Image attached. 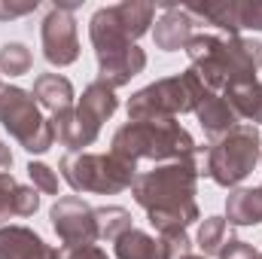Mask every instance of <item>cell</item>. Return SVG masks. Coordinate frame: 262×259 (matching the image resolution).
Masks as SVG:
<instances>
[{"instance_id": "obj_1", "label": "cell", "mask_w": 262, "mask_h": 259, "mask_svg": "<svg viewBox=\"0 0 262 259\" xmlns=\"http://www.w3.org/2000/svg\"><path fill=\"white\" fill-rule=\"evenodd\" d=\"M198 174L201 171L195 159H180L156 165L152 171H140L134 177L131 195L146 210V220L159 232V238L186 232L198 220Z\"/></svg>"}, {"instance_id": "obj_2", "label": "cell", "mask_w": 262, "mask_h": 259, "mask_svg": "<svg viewBox=\"0 0 262 259\" xmlns=\"http://www.w3.org/2000/svg\"><path fill=\"white\" fill-rule=\"evenodd\" d=\"M186 55L192 70L210 92H226L238 82L256 79L262 67V43L247 37H220V34H195L186 43Z\"/></svg>"}, {"instance_id": "obj_3", "label": "cell", "mask_w": 262, "mask_h": 259, "mask_svg": "<svg viewBox=\"0 0 262 259\" xmlns=\"http://www.w3.org/2000/svg\"><path fill=\"white\" fill-rule=\"evenodd\" d=\"M110 153L137 168L140 162L165 165V162L195 159L201 146L177 119H152V122H125L113 134Z\"/></svg>"}, {"instance_id": "obj_4", "label": "cell", "mask_w": 262, "mask_h": 259, "mask_svg": "<svg viewBox=\"0 0 262 259\" xmlns=\"http://www.w3.org/2000/svg\"><path fill=\"white\" fill-rule=\"evenodd\" d=\"M204 82L189 67L177 76H165L149 82L146 89L128 98V122H152V119H177L180 113H195L204 95Z\"/></svg>"}, {"instance_id": "obj_5", "label": "cell", "mask_w": 262, "mask_h": 259, "mask_svg": "<svg viewBox=\"0 0 262 259\" xmlns=\"http://www.w3.org/2000/svg\"><path fill=\"white\" fill-rule=\"evenodd\" d=\"M58 171L73 192L95 195L125 192L137 177V168L113 153H67L58 162Z\"/></svg>"}, {"instance_id": "obj_6", "label": "cell", "mask_w": 262, "mask_h": 259, "mask_svg": "<svg viewBox=\"0 0 262 259\" xmlns=\"http://www.w3.org/2000/svg\"><path fill=\"white\" fill-rule=\"evenodd\" d=\"M259 156H262L259 128L250 125V122H238L232 131H226L220 140L210 143L204 174L213 183H220L226 189H235L241 180H247L253 174V168L259 165Z\"/></svg>"}, {"instance_id": "obj_7", "label": "cell", "mask_w": 262, "mask_h": 259, "mask_svg": "<svg viewBox=\"0 0 262 259\" xmlns=\"http://www.w3.org/2000/svg\"><path fill=\"white\" fill-rule=\"evenodd\" d=\"M0 125L28 153H49L58 140L52 119H46L34 95L18 85H0Z\"/></svg>"}, {"instance_id": "obj_8", "label": "cell", "mask_w": 262, "mask_h": 259, "mask_svg": "<svg viewBox=\"0 0 262 259\" xmlns=\"http://www.w3.org/2000/svg\"><path fill=\"white\" fill-rule=\"evenodd\" d=\"M52 229L58 232L64 247H89L95 241H101L98 235V220H95V207L85 204L79 195H64L52 204L49 210Z\"/></svg>"}, {"instance_id": "obj_9", "label": "cell", "mask_w": 262, "mask_h": 259, "mask_svg": "<svg viewBox=\"0 0 262 259\" xmlns=\"http://www.w3.org/2000/svg\"><path fill=\"white\" fill-rule=\"evenodd\" d=\"M40 37H43V55H46L49 64L67 67L79 58L76 21H73V15H70L67 9H61V6H52V9H49V15L43 18Z\"/></svg>"}, {"instance_id": "obj_10", "label": "cell", "mask_w": 262, "mask_h": 259, "mask_svg": "<svg viewBox=\"0 0 262 259\" xmlns=\"http://www.w3.org/2000/svg\"><path fill=\"white\" fill-rule=\"evenodd\" d=\"M165 12L162 18L156 21L152 28V40L162 52H177V49H186V43L195 37V18L186 12V6H177V3H162Z\"/></svg>"}, {"instance_id": "obj_11", "label": "cell", "mask_w": 262, "mask_h": 259, "mask_svg": "<svg viewBox=\"0 0 262 259\" xmlns=\"http://www.w3.org/2000/svg\"><path fill=\"white\" fill-rule=\"evenodd\" d=\"M0 259H61L28 226H0Z\"/></svg>"}, {"instance_id": "obj_12", "label": "cell", "mask_w": 262, "mask_h": 259, "mask_svg": "<svg viewBox=\"0 0 262 259\" xmlns=\"http://www.w3.org/2000/svg\"><path fill=\"white\" fill-rule=\"evenodd\" d=\"M52 125H55L58 143L67 146L70 153H82V146H92L101 134V122L92 119L82 107H70L64 113L52 116Z\"/></svg>"}, {"instance_id": "obj_13", "label": "cell", "mask_w": 262, "mask_h": 259, "mask_svg": "<svg viewBox=\"0 0 262 259\" xmlns=\"http://www.w3.org/2000/svg\"><path fill=\"white\" fill-rule=\"evenodd\" d=\"M195 116L201 122V128H204V134L210 137V143L220 140L226 131H232L238 125V116L229 107V101L220 92H210V89H204V95H201V101L195 107Z\"/></svg>"}, {"instance_id": "obj_14", "label": "cell", "mask_w": 262, "mask_h": 259, "mask_svg": "<svg viewBox=\"0 0 262 259\" xmlns=\"http://www.w3.org/2000/svg\"><path fill=\"white\" fill-rule=\"evenodd\" d=\"M40 207V195L34 186H21L12 174H0V223L12 217H31Z\"/></svg>"}, {"instance_id": "obj_15", "label": "cell", "mask_w": 262, "mask_h": 259, "mask_svg": "<svg viewBox=\"0 0 262 259\" xmlns=\"http://www.w3.org/2000/svg\"><path fill=\"white\" fill-rule=\"evenodd\" d=\"M34 101L43 107V110H49L52 116H58V113H64L73 107V85H70V79L61 76V73H40L37 79H34Z\"/></svg>"}, {"instance_id": "obj_16", "label": "cell", "mask_w": 262, "mask_h": 259, "mask_svg": "<svg viewBox=\"0 0 262 259\" xmlns=\"http://www.w3.org/2000/svg\"><path fill=\"white\" fill-rule=\"evenodd\" d=\"M143 67H146V52L140 46H131L128 52H122V55L98 61V79L107 82L110 89H119V85H128Z\"/></svg>"}, {"instance_id": "obj_17", "label": "cell", "mask_w": 262, "mask_h": 259, "mask_svg": "<svg viewBox=\"0 0 262 259\" xmlns=\"http://www.w3.org/2000/svg\"><path fill=\"white\" fill-rule=\"evenodd\" d=\"M113 250L116 259H171L162 238H152L140 229H128L125 235H119L113 241Z\"/></svg>"}, {"instance_id": "obj_18", "label": "cell", "mask_w": 262, "mask_h": 259, "mask_svg": "<svg viewBox=\"0 0 262 259\" xmlns=\"http://www.w3.org/2000/svg\"><path fill=\"white\" fill-rule=\"evenodd\" d=\"M226 223L229 226H259L262 186H256V189H232L229 198H226Z\"/></svg>"}, {"instance_id": "obj_19", "label": "cell", "mask_w": 262, "mask_h": 259, "mask_svg": "<svg viewBox=\"0 0 262 259\" xmlns=\"http://www.w3.org/2000/svg\"><path fill=\"white\" fill-rule=\"evenodd\" d=\"M223 98L229 101V107L235 110L238 119H247L250 125H253V122H262V82L259 79L238 82V85L226 89Z\"/></svg>"}, {"instance_id": "obj_20", "label": "cell", "mask_w": 262, "mask_h": 259, "mask_svg": "<svg viewBox=\"0 0 262 259\" xmlns=\"http://www.w3.org/2000/svg\"><path fill=\"white\" fill-rule=\"evenodd\" d=\"M76 107H82L92 119H98L101 125L116 113V107H119V98H116V89H110L107 82H101V79H95L92 85H85V92H82V98H79V104Z\"/></svg>"}, {"instance_id": "obj_21", "label": "cell", "mask_w": 262, "mask_h": 259, "mask_svg": "<svg viewBox=\"0 0 262 259\" xmlns=\"http://www.w3.org/2000/svg\"><path fill=\"white\" fill-rule=\"evenodd\" d=\"M95 220H98V235H101V241H116L119 235H125L128 229H134L131 210L119 207V204L95 207Z\"/></svg>"}, {"instance_id": "obj_22", "label": "cell", "mask_w": 262, "mask_h": 259, "mask_svg": "<svg viewBox=\"0 0 262 259\" xmlns=\"http://www.w3.org/2000/svg\"><path fill=\"white\" fill-rule=\"evenodd\" d=\"M229 241V223L226 217H207L201 220L198 226V247H201V256H220L223 244Z\"/></svg>"}, {"instance_id": "obj_23", "label": "cell", "mask_w": 262, "mask_h": 259, "mask_svg": "<svg viewBox=\"0 0 262 259\" xmlns=\"http://www.w3.org/2000/svg\"><path fill=\"white\" fill-rule=\"evenodd\" d=\"M31 64H34V58H31L28 46H21V43H3L0 46V73L21 76L31 70Z\"/></svg>"}, {"instance_id": "obj_24", "label": "cell", "mask_w": 262, "mask_h": 259, "mask_svg": "<svg viewBox=\"0 0 262 259\" xmlns=\"http://www.w3.org/2000/svg\"><path fill=\"white\" fill-rule=\"evenodd\" d=\"M235 15H238V31L244 28L262 31V0H235Z\"/></svg>"}, {"instance_id": "obj_25", "label": "cell", "mask_w": 262, "mask_h": 259, "mask_svg": "<svg viewBox=\"0 0 262 259\" xmlns=\"http://www.w3.org/2000/svg\"><path fill=\"white\" fill-rule=\"evenodd\" d=\"M28 177L34 180V189H40V192H46V195H58V174L49 165L31 162L28 165Z\"/></svg>"}, {"instance_id": "obj_26", "label": "cell", "mask_w": 262, "mask_h": 259, "mask_svg": "<svg viewBox=\"0 0 262 259\" xmlns=\"http://www.w3.org/2000/svg\"><path fill=\"white\" fill-rule=\"evenodd\" d=\"M216 259H262V253L256 247H250L247 241H241V238H229Z\"/></svg>"}, {"instance_id": "obj_27", "label": "cell", "mask_w": 262, "mask_h": 259, "mask_svg": "<svg viewBox=\"0 0 262 259\" xmlns=\"http://www.w3.org/2000/svg\"><path fill=\"white\" fill-rule=\"evenodd\" d=\"M58 253H61V259H110L98 244H89V247H61Z\"/></svg>"}, {"instance_id": "obj_28", "label": "cell", "mask_w": 262, "mask_h": 259, "mask_svg": "<svg viewBox=\"0 0 262 259\" xmlns=\"http://www.w3.org/2000/svg\"><path fill=\"white\" fill-rule=\"evenodd\" d=\"M37 6H40L37 0H28V3H0V21L18 18V15H28V12H34Z\"/></svg>"}, {"instance_id": "obj_29", "label": "cell", "mask_w": 262, "mask_h": 259, "mask_svg": "<svg viewBox=\"0 0 262 259\" xmlns=\"http://www.w3.org/2000/svg\"><path fill=\"white\" fill-rule=\"evenodd\" d=\"M9 168H12V153H9V146L0 140V174H9Z\"/></svg>"}, {"instance_id": "obj_30", "label": "cell", "mask_w": 262, "mask_h": 259, "mask_svg": "<svg viewBox=\"0 0 262 259\" xmlns=\"http://www.w3.org/2000/svg\"><path fill=\"white\" fill-rule=\"evenodd\" d=\"M180 259H204V256H195V253H189V256H180Z\"/></svg>"}]
</instances>
